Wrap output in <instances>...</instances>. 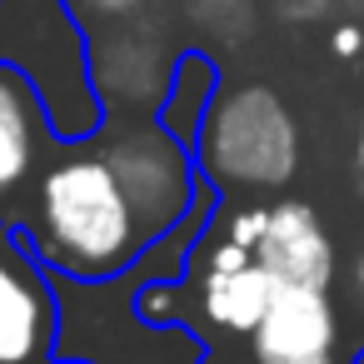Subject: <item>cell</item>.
<instances>
[{"instance_id": "cell-1", "label": "cell", "mask_w": 364, "mask_h": 364, "mask_svg": "<svg viewBox=\"0 0 364 364\" xmlns=\"http://www.w3.org/2000/svg\"><path fill=\"white\" fill-rule=\"evenodd\" d=\"M16 225L41 255V264L70 279L125 274L155 250V240H165L130 205L95 135L75 140V150L55 155L41 170Z\"/></svg>"}, {"instance_id": "cell-2", "label": "cell", "mask_w": 364, "mask_h": 364, "mask_svg": "<svg viewBox=\"0 0 364 364\" xmlns=\"http://www.w3.org/2000/svg\"><path fill=\"white\" fill-rule=\"evenodd\" d=\"M130 274L110 279H70L55 274L60 329L55 359L75 364H200L205 339L185 319H145L130 289Z\"/></svg>"}, {"instance_id": "cell-3", "label": "cell", "mask_w": 364, "mask_h": 364, "mask_svg": "<svg viewBox=\"0 0 364 364\" xmlns=\"http://www.w3.org/2000/svg\"><path fill=\"white\" fill-rule=\"evenodd\" d=\"M0 60H16L46 95L60 140H90L100 130V100L90 90V55L65 0H0Z\"/></svg>"}, {"instance_id": "cell-4", "label": "cell", "mask_w": 364, "mask_h": 364, "mask_svg": "<svg viewBox=\"0 0 364 364\" xmlns=\"http://www.w3.org/2000/svg\"><path fill=\"white\" fill-rule=\"evenodd\" d=\"M195 155L210 185L274 190L299 165V130L269 85L215 90L195 135Z\"/></svg>"}, {"instance_id": "cell-5", "label": "cell", "mask_w": 364, "mask_h": 364, "mask_svg": "<svg viewBox=\"0 0 364 364\" xmlns=\"http://www.w3.org/2000/svg\"><path fill=\"white\" fill-rule=\"evenodd\" d=\"M95 140H100L115 180L125 185L130 205L145 215V225L155 235H170L175 225H185L195 215V200L210 190L205 175L195 170V145L180 130H170L160 115L120 125V130H95Z\"/></svg>"}, {"instance_id": "cell-6", "label": "cell", "mask_w": 364, "mask_h": 364, "mask_svg": "<svg viewBox=\"0 0 364 364\" xmlns=\"http://www.w3.org/2000/svg\"><path fill=\"white\" fill-rule=\"evenodd\" d=\"M210 230H220L225 240L245 245L284 284H319V289H329V279H334V240H329L324 220L314 215V205H304V200L220 210V220Z\"/></svg>"}, {"instance_id": "cell-7", "label": "cell", "mask_w": 364, "mask_h": 364, "mask_svg": "<svg viewBox=\"0 0 364 364\" xmlns=\"http://www.w3.org/2000/svg\"><path fill=\"white\" fill-rule=\"evenodd\" d=\"M60 294L21 225L0 220V364H46L55 354Z\"/></svg>"}, {"instance_id": "cell-8", "label": "cell", "mask_w": 364, "mask_h": 364, "mask_svg": "<svg viewBox=\"0 0 364 364\" xmlns=\"http://www.w3.org/2000/svg\"><path fill=\"white\" fill-rule=\"evenodd\" d=\"M60 130L46 110L41 85L16 65L0 60V220H16L41 170L55 160Z\"/></svg>"}, {"instance_id": "cell-9", "label": "cell", "mask_w": 364, "mask_h": 364, "mask_svg": "<svg viewBox=\"0 0 364 364\" xmlns=\"http://www.w3.org/2000/svg\"><path fill=\"white\" fill-rule=\"evenodd\" d=\"M250 354L259 364H344L339 314L319 284H279L264 319L250 329Z\"/></svg>"}, {"instance_id": "cell-10", "label": "cell", "mask_w": 364, "mask_h": 364, "mask_svg": "<svg viewBox=\"0 0 364 364\" xmlns=\"http://www.w3.org/2000/svg\"><path fill=\"white\" fill-rule=\"evenodd\" d=\"M210 100H215V65H210L205 55H180V65H175V85H170L165 100H160V120H165L170 130H180V135L195 145Z\"/></svg>"}, {"instance_id": "cell-11", "label": "cell", "mask_w": 364, "mask_h": 364, "mask_svg": "<svg viewBox=\"0 0 364 364\" xmlns=\"http://www.w3.org/2000/svg\"><path fill=\"white\" fill-rule=\"evenodd\" d=\"M359 46H364V36H359L354 26H344V31L334 36V50H339V55H359Z\"/></svg>"}, {"instance_id": "cell-12", "label": "cell", "mask_w": 364, "mask_h": 364, "mask_svg": "<svg viewBox=\"0 0 364 364\" xmlns=\"http://www.w3.org/2000/svg\"><path fill=\"white\" fill-rule=\"evenodd\" d=\"M95 6H100V11H135L140 0H95Z\"/></svg>"}, {"instance_id": "cell-13", "label": "cell", "mask_w": 364, "mask_h": 364, "mask_svg": "<svg viewBox=\"0 0 364 364\" xmlns=\"http://www.w3.org/2000/svg\"><path fill=\"white\" fill-rule=\"evenodd\" d=\"M220 364H259V359H255V354H250V359H220Z\"/></svg>"}, {"instance_id": "cell-14", "label": "cell", "mask_w": 364, "mask_h": 364, "mask_svg": "<svg viewBox=\"0 0 364 364\" xmlns=\"http://www.w3.org/2000/svg\"><path fill=\"white\" fill-rule=\"evenodd\" d=\"M354 155H359V170H364V135H359V150H354Z\"/></svg>"}, {"instance_id": "cell-15", "label": "cell", "mask_w": 364, "mask_h": 364, "mask_svg": "<svg viewBox=\"0 0 364 364\" xmlns=\"http://www.w3.org/2000/svg\"><path fill=\"white\" fill-rule=\"evenodd\" d=\"M46 364H75V359H55V354H50V359H46Z\"/></svg>"}, {"instance_id": "cell-16", "label": "cell", "mask_w": 364, "mask_h": 364, "mask_svg": "<svg viewBox=\"0 0 364 364\" xmlns=\"http://www.w3.org/2000/svg\"><path fill=\"white\" fill-rule=\"evenodd\" d=\"M359 284H364V259H359Z\"/></svg>"}]
</instances>
